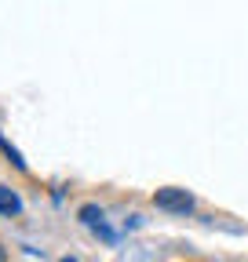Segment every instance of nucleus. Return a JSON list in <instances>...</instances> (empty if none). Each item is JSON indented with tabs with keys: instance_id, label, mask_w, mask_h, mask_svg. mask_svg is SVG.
Segmentation results:
<instances>
[{
	"instance_id": "1",
	"label": "nucleus",
	"mask_w": 248,
	"mask_h": 262,
	"mask_svg": "<svg viewBox=\"0 0 248 262\" xmlns=\"http://www.w3.org/2000/svg\"><path fill=\"white\" fill-rule=\"evenodd\" d=\"M153 204H157L161 211H168V215H190V211L197 208L194 193H186V189H179V186L157 189V193H153Z\"/></svg>"
},
{
	"instance_id": "2",
	"label": "nucleus",
	"mask_w": 248,
	"mask_h": 262,
	"mask_svg": "<svg viewBox=\"0 0 248 262\" xmlns=\"http://www.w3.org/2000/svg\"><path fill=\"white\" fill-rule=\"evenodd\" d=\"M0 215H8V219L22 215V196L11 186H0Z\"/></svg>"
},
{
	"instance_id": "3",
	"label": "nucleus",
	"mask_w": 248,
	"mask_h": 262,
	"mask_svg": "<svg viewBox=\"0 0 248 262\" xmlns=\"http://www.w3.org/2000/svg\"><path fill=\"white\" fill-rule=\"evenodd\" d=\"M0 153H4V157L15 164V168H18V171H26V160H22L18 146H11V142H8V135H4V131H0Z\"/></svg>"
},
{
	"instance_id": "4",
	"label": "nucleus",
	"mask_w": 248,
	"mask_h": 262,
	"mask_svg": "<svg viewBox=\"0 0 248 262\" xmlns=\"http://www.w3.org/2000/svg\"><path fill=\"white\" fill-rule=\"evenodd\" d=\"M77 219L91 229V226H95V222H102V208L99 204H80V211H77Z\"/></svg>"
},
{
	"instance_id": "5",
	"label": "nucleus",
	"mask_w": 248,
	"mask_h": 262,
	"mask_svg": "<svg viewBox=\"0 0 248 262\" xmlns=\"http://www.w3.org/2000/svg\"><path fill=\"white\" fill-rule=\"evenodd\" d=\"M91 233H95V237H99L102 244H113V241H117V229H113V226H106V219L91 226Z\"/></svg>"
},
{
	"instance_id": "6",
	"label": "nucleus",
	"mask_w": 248,
	"mask_h": 262,
	"mask_svg": "<svg viewBox=\"0 0 248 262\" xmlns=\"http://www.w3.org/2000/svg\"><path fill=\"white\" fill-rule=\"evenodd\" d=\"M0 262H8V251H4V248H0Z\"/></svg>"
},
{
	"instance_id": "7",
	"label": "nucleus",
	"mask_w": 248,
	"mask_h": 262,
	"mask_svg": "<svg viewBox=\"0 0 248 262\" xmlns=\"http://www.w3.org/2000/svg\"><path fill=\"white\" fill-rule=\"evenodd\" d=\"M58 262H77V258H73V255H66V258H58Z\"/></svg>"
}]
</instances>
